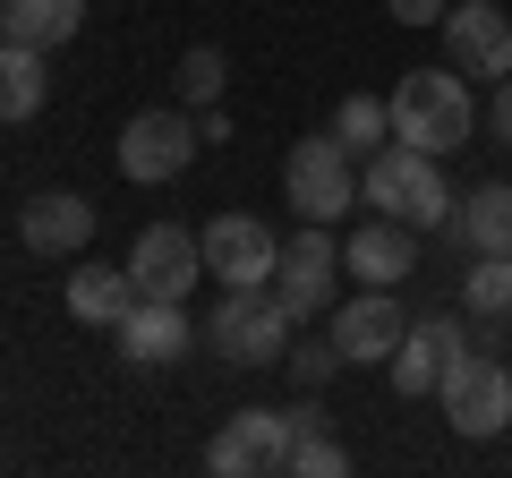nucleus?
Segmentation results:
<instances>
[{
  "label": "nucleus",
  "mask_w": 512,
  "mask_h": 478,
  "mask_svg": "<svg viewBox=\"0 0 512 478\" xmlns=\"http://www.w3.org/2000/svg\"><path fill=\"white\" fill-rule=\"evenodd\" d=\"M393 103V137L427 154H461L478 137V103H470V77L444 60V69H402V86L384 94Z\"/></svg>",
  "instance_id": "nucleus-1"
},
{
  "label": "nucleus",
  "mask_w": 512,
  "mask_h": 478,
  "mask_svg": "<svg viewBox=\"0 0 512 478\" xmlns=\"http://www.w3.org/2000/svg\"><path fill=\"white\" fill-rule=\"evenodd\" d=\"M359 188H367V205H376V214L410 222V231H436V222H453V188H444V171H436V154H427V146L384 137V146L367 154Z\"/></svg>",
  "instance_id": "nucleus-2"
},
{
  "label": "nucleus",
  "mask_w": 512,
  "mask_h": 478,
  "mask_svg": "<svg viewBox=\"0 0 512 478\" xmlns=\"http://www.w3.org/2000/svg\"><path fill=\"white\" fill-rule=\"evenodd\" d=\"M282 188H291V214L308 222H342L350 205H359V154L342 146V137H299L291 163H282Z\"/></svg>",
  "instance_id": "nucleus-3"
},
{
  "label": "nucleus",
  "mask_w": 512,
  "mask_h": 478,
  "mask_svg": "<svg viewBox=\"0 0 512 478\" xmlns=\"http://www.w3.org/2000/svg\"><path fill=\"white\" fill-rule=\"evenodd\" d=\"M291 325H299V316L282 308L274 291H222V308H214V325H205V342H214L231 368H274L282 350H291Z\"/></svg>",
  "instance_id": "nucleus-4"
},
{
  "label": "nucleus",
  "mask_w": 512,
  "mask_h": 478,
  "mask_svg": "<svg viewBox=\"0 0 512 478\" xmlns=\"http://www.w3.org/2000/svg\"><path fill=\"white\" fill-rule=\"evenodd\" d=\"M342 239H333V222H299L291 239H282V265H274V299L308 325V316L333 308V291H342Z\"/></svg>",
  "instance_id": "nucleus-5"
},
{
  "label": "nucleus",
  "mask_w": 512,
  "mask_h": 478,
  "mask_svg": "<svg viewBox=\"0 0 512 478\" xmlns=\"http://www.w3.org/2000/svg\"><path fill=\"white\" fill-rule=\"evenodd\" d=\"M436 402H444V419H453V436H470V444L504 436V427H512V376H504V359H487V350H461L453 368H444Z\"/></svg>",
  "instance_id": "nucleus-6"
},
{
  "label": "nucleus",
  "mask_w": 512,
  "mask_h": 478,
  "mask_svg": "<svg viewBox=\"0 0 512 478\" xmlns=\"http://www.w3.org/2000/svg\"><path fill=\"white\" fill-rule=\"evenodd\" d=\"M197 239H205V274H214L222 291H274V265H282L274 222H256V214H214Z\"/></svg>",
  "instance_id": "nucleus-7"
},
{
  "label": "nucleus",
  "mask_w": 512,
  "mask_h": 478,
  "mask_svg": "<svg viewBox=\"0 0 512 478\" xmlns=\"http://www.w3.org/2000/svg\"><path fill=\"white\" fill-rule=\"evenodd\" d=\"M291 444H299L291 410H231L222 436L205 444V461L222 478H274V470H291Z\"/></svg>",
  "instance_id": "nucleus-8"
},
{
  "label": "nucleus",
  "mask_w": 512,
  "mask_h": 478,
  "mask_svg": "<svg viewBox=\"0 0 512 478\" xmlns=\"http://www.w3.org/2000/svg\"><path fill=\"white\" fill-rule=\"evenodd\" d=\"M197 120H188V111H137V120H128L120 129V171L137 188H163V180H180L188 163H197Z\"/></svg>",
  "instance_id": "nucleus-9"
},
{
  "label": "nucleus",
  "mask_w": 512,
  "mask_h": 478,
  "mask_svg": "<svg viewBox=\"0 0 512 478\" xmlns=\"http://www.w3.org/2000/svg\"><path fill=\"white\" fill-rule=\"evenodd\" d=\"M128 274L146 299H188L205 282V239L180 231V222H146V231L128 239Z\"/></svg>",
  "instance_id": "nucleus-10"
},
{
  "label": "nucleus",
  "mask_w": 512,
  "mask_h": 478,
  "mask_svg": "<svg viewBox=\"0 0 512 478\" xmlns=\"http://www.w3.org/2000/svg\"><path fill=\"white\" fill-rule=\"evenodd\" d=\"M444 60L461 77H512V18L495 0H453V18H444Z\"/></svg>",
  "instance_id": "nucleus-11"
},
{
  "label": "nucleus",
  "mask_w": 512,
  "mask_h": 478,
  "mask_svg": "<svg viewBox=\"0 0 512 478\" xmlns=\"http://www.w3.org/2000/svg\"><path fill=\"white\" fill-rule=\"evenodd\" d=\"M402 333H410V316H402V299H393V291L333 299V342H342L350 368H384V359L402 350Z\"/></svg>",
  "instance_id": "nucleus-12"
},
{
  "label": "nucleus",
  "mask_w": 512,
  "mask_h": 478,
  "mask_svg": "<svg viewBox=\"0 0 512 478\" xmlns=\"http://www.w3.org/2000/svg\"><path fill=\"white\" fill-rule=\"evenodd\" d=\"M461 350H470L461 316H410V333H402V350L384 359V376H393V393H410V402H419L427 385H444V368H453Z\"/></svg>",
  "instance_id": "nucleus-13"
},
{
  "label": "nucleus",
  "mask_w": 512,
  "mask_h": 478,
  "mask_svg": "<svg viewBox=\"0 0 512 478\" xmlns=\"http://www.w3.org/2000/svg\"><path fill=\"white\" fill-rule=\"evenodd\" d=\"M342 265L367 282V291H393V282L419 274V231L393 222V214H376V222H359V231L342 239Z\"/></svg>",
  "instance_id": "nucleus-14"
},
{
  "label": "nucleus",
  "mask_w": 512,
  "mask_h": 478,
  "mask_svg": "<svg viewBox=\"0 0 512 478\" xmlns=\"http://www.w3.org/2000/svg\"><path fill=\"white\" fill-rule=\"evenodd\" d=\"M18 239L35 248V257H77L94 239V197H77V188H43V197L18 205Z\"/></svg>",
  "instance_id": "nucleus-15"
},
{
  "label": "nucleus",
  "mask_w": 512,
  "mask_h": 478,
  "mask_svg": "<svg viewBox=\"0 0 512 478\" xmlns=\"http://www.w3.org/2000/svg\"><path fill=\"white\" fill-rule=\"evenodd\" d=\"M120 350L137 368H171L188 350V299H137V308L120 316Z\"/></svg>",
  "instance_id": "nucleus-16"
},
{
  "label": "nucleus",
  "mask_w": 512,
  "mask_h": 478,
  "mask_svg": "<svg viewBox=\"0 0 512 478\" xmlns=\"http://www.w3.org/2000/svg\"><path fill=\"white\" fill-rule=\"evenodd\" d=\"M60 299H69V316H77V325H111V333H120V316L137 308L146 291H137V274H128V265H77Z\"/></svg>",
  "instance_id": "nucleus-17"
},
{
  "label": "nucleus",
  "mask_w": 512,
  "mask_h": 478,
  "mask_svg": "<svg viewBox=\"0 0 512 478\" xmlns=\"http://www.w3.org/2000/svg\"><path fill=\"white\" fill-rule=\"evenodd\" d=\"M453 239L470 257H512V188L487 180V188H470V197H453Z\"/></svg>",
  "instance_id": "nucleus-18"
},
{
  "label": "nucleus",
  "mask_w": 512,
  "mask_h": 478,
  "mask_svg": "<svg viewBox=\"0 0 512 478\" xmlns=\"http://www.w3.org/2000/svg\"><path fill=\"white\" fill-rule=\"evenodd\" d=\"M43 94H52V52H35V43H0V120H35Z\"/></svg>",
  "instance_id": "nucleus-19"
},
{
  "label": "nucleus",
  "mask_w": 512,
  "mask_h": 478,
  "mask_svg": "<svg viewBox=\"0 0 512 478\" xmlns=\"http://www.w3.org/2000/svg\"><path fill=\"white\" fill-rule=\"evenodd\" d=\"M77 26H86V0H9V35L35 52H60Z\"/></svg>",
  "instance_id": "nucleus-20"
},
{
  "label": "nucleus",
  "mask_w": 512,
  "mask_h": 478,
  "mask_svg": "<svg viewBox=\"0 0 512 478\" xmlns=\"http://www.w3.org/2000/svg\"><path fill=\"white\" fill-rule=\"evenodd\" d=\"M171 86H180V103H188V111H214V103H222V86H231V60H222L214 43H197V52H180Z\"/></svg>",
  "instance_id": "nucleus-21"
},
{
  "label": "nucleus",
  "mask_w": 512,
  "mask_h": 478,
  "mask_svg": "<svg viewBox=\"0 0 512 478\" xmlns=\"http://www.w3.org/2000/svg\"><path fill=\"white\" fill-rule=\"evenodd\" d=\"M461 308L487 316V325H504V316H512V257H478L470 282H461Z\"/></svg>",
  "instance_id": "nucleus-22"
},
{
  "label": "nucleus",
  "mask_w": 512,
  "mask_h": 478,
  "mask_svg": "<svg viewBox=\"0 0 512 478\" xmlns=\"http://www.w3.org/2000/svg\"><path fill=\"white\" fill-rule=\"evenodd\" d=\"M333 137H342L350 154H359V146H384V137H393V103H384V94H342Z\"/></svg>",
  "instance_id": "nucleus-23"
},
{
  "label": "nucleus",
  "mask_w": 512,
  "mask_h": 478,
  "mask_svg": "<svg viewBox=\"0 0 512 478\" xmlns=\"http://www.w3.org/2000/svg\"><path fill=\"white\" fill-rule=\"evenodd\" d=\"M282 359H291V385H308V393H325L333 376L350 368V359H342V342H333V333H325V342H299V333H291V350H282Z\"/></svg>",
  "instance_id": "nucleus-24"
},
{
  "label": "nucleus",
  "mask_w": 512,
  "mask_h": 478,
  "mask_svg": "<svg viewBox=\"0 0 512 478\" xmlns=\"http://www.w3.org/2000/svg\"><path fill=\"white\" fill-rule=\"evenodd\" d=\"M291 470H299V478H342V470H350V444L333 436V427H299Z\"/></svg>",
  "instance_id": "nucleus-25"
},
{
  "label": "nucleus",
  "mask_w": 512,
  "mask_h": 478,
  "mask_svg": "<svg viewBox=\"0 0 512 478\" xmlns=\"http://www.w3.org/2000/svg\"><path fill=\"white\" fill-rule=\"evenodd\" d=\"M384 9H393L402 26H444L453 18V0H384Z\"/></svg>",
  "instance_id": "nucleus-26"
},
{
  "label": "nucleus",
  "mask_w": 512,
  "mask_h": 478,
  "mask_svg": "<svg viewBox=\"0 0 512 478\" xmlns=\"http://www.w3.org/2000/svg\"><path fill=\"white\" fill-rule=\"evenodd\" d=\"M487 129H495V146H512V77H495V111H487Z\"/></svg>",
  "instance_id": "nucleus-27"
},
{
  "label": "nucleus",
  "mask_w": 512,
  "mask_h": 478,
  "mask_svg": "<svg viewBox=\"0 0 512 478\" xmlns=\"http://www.w3.org/2000/svg\"><path fill=\"white\" fill-rule=\"evenodd\" d=\"M197 137H205V146H231V120H222V103L197 111Z\"/></svg>",
  "instance_id": "nucleus-28"
},
{
  "label": "nucleus",
  "mask_w": 512,
  "mask_h": 478,
  "mask_svg": "<svg viewBox=\"0 0 512 478\" xmlns=\"http://www.w3.org/2000/svg\"><path fill=\"white\" fill-rule=\"evenodd\" d=\"M0 43H9V0H0Z\"/></svg>",
  "instance_id": "nucleus-29"
}]
</instances>
